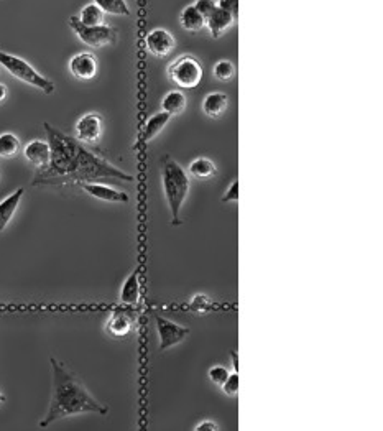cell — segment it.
<instances>
[{
    "mask_svg": "<svg viewBox=\"0 0 383 431\" xmlns=\"http://www.w3.org/2000/svg\"><path fill=\"white\" fill-rule=\"evenodd\" d=\"M48 143H50L51 158L46 168L40 169L32 185L43 183H86L97 181L104 178H114L120 181H133V176L115 167L104 156L86 149L80 140L69 137L53 125L45 124Z\"/></svg>",
    "mask_w": 383,
    "mask_h": 431,
    "instance_id": "obj_1",
    "label": "cell"
},
{
    "mask_svg": "<svg viewBox=\"0 0 383 431\" xmlns=\"http://www.w3.org/2000/svg\"><path fill=\"white\" fill-rule=\"evenodd\" d=\"M51 374H53V390H51L50 407L46 415L40 421L41 428H46L55 421L73 415H82V413H99L106 415L109 408L101 402H97L89 390L81 384V380L64 364L50 359Z\"/></svg>",
    "mask_w": 383,
    "mask_h": 431,
    "instance_id": "obj_2",
    "label": "cell"
},
{
    "mask_svg": "<svg viewBox=\"0 0 383 431\" xmlns=\"http://www.w3.org/2000/svg\"><path fill=\"white\" fill-rule=\"evenodd\" d=\"M162 183L165 198H167L169 212H171V224L180 226V212L189 194L191 183L185 168L169 155H165L162 160Z\"/></svg>",
    "mask_w": 383,
    "mask_h": 431,
    "instance_id": "obj_3",
    "label": "cell"
},
{
    "mask_svg": "<svg viewBox=\"0 0 383 431\" xmlns=\"http://www.w3.org/2000/svg\"><path fill=\"white\" fill-rule=\"evenodd\" d=\"M0 66H3L10 73L12 76L20 80L25 84L32 86V88L40 89L45 94H53L55 93V82L50 81L48 77L35 69L28 61H25L20 56L6 53V51H0Z\"/></svg>",
    "mask_w": 383,
    "mask_h": 431,
    "instance_id": "obj_4",
    "label": "cell"
},
{
    "mask_svg": "<svg viewBox=\"0 0 383 431\" xmlns=\"http://www.w3.org/2000/svg\"><path fill=\"white\" fill-rule=\"evenodd\" d=\"M204 68L196 56L185 55L168 66V77L180 89H196L203 82Z\"/></svg>",
    "mask_w": 383,
    "mask_h": 431,
    "instance_id": "obj_5",
    "label": "cell"
},
{
    "mask_svg": "<svg viewBox=\"0 0 383 431\" xmlns=\"http://www.w3.org/2000/svg\"><path fill=\"white\" fill-rule=\"evenodd\" d=\"M68 24L73 32L76 33V37L80 38L84 45H88L91 48H102L107 45H115L117 38H119L117 30L114 27H111V25L104 24V25H97V27H86V25H82L80 19H77V15H73Z\"/></svg>",
    "mask_w": 383,
    "mask_h": 431,
    "instance_id": "obj_6",
    "label": "cell"
},
{
    "mask_svg": "<svg viewBox=\"0 0 383 431\" xmlns=\"http://www.w3.org/2000/svg\"><path fill=\"white\" fill-rule=\"evenodd\" d=\"M155 321L156 333H158L160 339V351L171 349V347L178 346V344L185 341L191 334V331L186 326L178 324L175 321H169L160 315H155Z\"/></svg>",
    "mask_w": 383,
    "mask_h": 431,
    "instance_id": "obj_7",
    "label": "cell"
},
{
    "mask_svg": "<svg viewBox=\"0 0 383 431\" xmlns=\"http://www.w3.org/2000/svg\"><path fill=\"white\" fill-rule=\"evenodd\" d=\"M74 132H76V140L86 145H94L101 140L104 134V120L102 116L97 112H89L80 117L74 125Z\"/></svg>",
    "mask_w": 383,
    "mask_h": 431,
    "instance_id": "obj_8",
    "label": "cell"
},
{
    "mask_svg": "<svg viewBox=\"0 0 383 431\" xmlns=\"http://www.w3.org/2000/svg\"><path fill=\"white\" fill-rule=\"evenodd\" d=\"M135 324H137V313L132 310V306H122L115 308L114 311L111 313V318H109L106 331L107 334H111L112 338H125L132 333Z\"/></svg>",
    "mask_w": 383,
    "mask_h": 431,
    "instance_id": "obj_9",
    "label": "cell"
},
{
    "mask_svg": "<svg viewBox=\"0 0 383 431\" xmlns=\"http://www.w3.org/2000/svg\"><path fill=\"white\" fill-rule=\"evenodd\" d=\"M145 46L156 58H167L175 50L176 40L167 28H153L145 37Z\"/></svg>",
    "mask_w": 383,
    "mask_h": 431,
    "instance_id": "obj_10",
    "label": "cell"
},
{
    "mask_svg": "<svg viewBox=\"0 0 383 431\" xmlns=\"http://www.w3.org/2000/svg\"><path fill=\"white\" fill-rule=\"evenodd\" d=\"M97 58H95L94 53H89V51H81V53H76L69 59V71L80 81L94 80L95 75H97Z\"/></svg>",
    "mask_w": 383,
    "mask_h": 431,
    "instance_id": "obj_11",
    "label": "cell"
},
{
    "mask_svg": "<svg viewBox=\"0 0 383 431\" xmlns=\"http://www.w3.org/2000/svg\"><path fill=\"white\" fill-rule=\"evenodd\" d=\"M82 191H86L89 196L99 199V201H106V203H129L130 198L125 191L115 190L112 186L102 185V183L97 181H86L81 183Z\"/></svg>",
    "mask_w": 383,
    "mask_h": 431,
    "instance_id": "obj_12",
    "label": "cell"
},
{
    "mask_svg": "<svg viewBox=\"0 0 383 431\" xmlns=\"http://www.w3.org/2000/svg\"><path fill=\"white\" fill-rule=\"evenodd\" d=\"M24 156L27 158L28 163H32L35 168L43 169L48 167L51 158V150L48 140H40V138H35L30 140L24 149Z\"/></svg>",
    "mask_w": 383,
    "mask_h": 431,
    "instance_id": "obj_13",
    "label": "cell"
},
{
    "mask_svg": "<svg viewBox=\"0 0 383 431\" xmlns=\"http://www.w3.org/2000/svg\"><path fill=\"white\" fill-rule=\"evenodd\" d=\"M236 20L237 19L230 14V12L224 10V8L221 7H216L214 10L206 17V28L209 30L212 38H219L227 32V30L234 27Z\"/></svg>",
    "mask_w": 383,
    "mask_h": 431,
    "instance_id": "obj_14",
    "label": "cell"
},
{
    "mask_svg": "<svg viewBox=\"0 0 383 431\" xmlns=\"http://www.w3.org/2000/svg\"><path fill=\"white\" fill-rule=\"evenodd\" d=\"M229 95L222 91H212L207 93L203 99V112L211 119H221L229 109Z\"/></svg>",
    "mask_w": 383,
    "mask_h": 431,
    "instance_id": "obj_15",
    "label": "cell"
},
{
    "mask_svg": "<svg viewBox=\"0 0 383 431\" xmlns=\"http://www.w3.org/2000/svg\"><path fill=\"white\" fill-rule=\"evenodd\" d=\"M140 295H142V290H140V273H138V270L135 268L132 273L127 277V280L124 282V285H122V290H120V298L119 302L122 306H137L138 303H140Z\"/></svg>",
    "mask_w": 383,
    "mask_h": 431,
    "instance_id": "obj_16",
    "label": "cell"
},
{
    "mask_svg": "<svg viewBox=\"0 0 383 431\" xmlns=\"http://www.w3.org/2000/svg\"><path fill=\"white\" fill-rule=\"evenodd\" d=\"M24 194H25V188H19V190H15L12 194H8L3 201H0V232H3V230L7 229L8 223H10L12 217H14L15 214V211L20 206V201H21V198H24Z\"/></svg>",
    "mask_w": 383,
    "mask_h": 431,
    "instance_id": "obj_17",
    "label": "cell"
},
{
    "mask_svg": "<svg viewBox=\"0 0 383 431\" xmlns=\"http://www.w3.org/2000/svg\"><path fill=\"white\" fill-rule=\"evenodd\" d=\"M180 25L186 32L198 33L203 28H206V19H204V15L194 6H188L183 8V12L180 14Z\"/></svg>",
    "mask_w": 383,
    "mask_h": 431,
    "instance_id": "obj_18",
    "label": "cell"
},
{
    "mask_svg": "<svg viewBox=\"0 0 383 431\" xmlns=\"http://www.w3.org/2000/svg\"><path fill=\"white\" fill-rule=\"evenodd\" d=\"M189 175L196 178V180L207 181L212 180L217 175V167L212 160L206 158V156H198L189 163Z\"/></svg>",
    "mask_w": 383,
    "mask_h": 431,
    "instance_id": "obj_19",
    "label": "cell"
},
{
    "mask_svg": "<svg viewBox=\"0 0 383 431\" xmlns=\"http://www.w3.org/2000/svg\"><path fill=\"white\" fill-rule=\"evenodd\" d=\"M169 119H171V116L167 114V112H158V114H153L145 122V125H143V132H142V137H143V143H150L153 138L158 135L162 130L167 127Z\"/></svg>",
    "mask_w": 383,
    "mask_h": 431,
    "instance_id": "obj_20",
    "label": "cell"
},
{
    "mask_svg": "<svg viewBox=\"0 0 383 431\" xmlns=\"http://www.w3.org/2000/svg\"><path fill=\"white\" fill-rule=\"evenodd\" d=\"M186 106H188V99H186V95L180 89L169 91V93L165 94L162 101V111L171 117L183 114L186 111Z\"/></svg>",
    "mask_w": 383,
    "mask_h": 431,
    "instance_id": "obj_21",
    "label": "cell"
},
{
    "mask_svg": "<svg viewBox=\"0 0 383 431\" xmlns=\"http://www.w3.org/2000/svg\"><path fill=\"white\" fill-rule=\"evenodd\" d=\"M77 19H80L81 24L86 25V27H97V25H104L106 14H104V10L101 7L95 6V3L93 2L81 8Z\"/></svg>",
    "mask_w": 383,
    "mask_h": 431,
    "instance_id": "obj_22",
    "label": "cell"
},
{
    "mask_svg": "<svg viewBox=\"0 0 383 431\" xmlns=\"http://www.w3.org/2000/svg\"><path fill=\"white\" fill-rule=\"evenodd\" d=\"M20 152V138L12 132L0 134V158H12Z\"/></svg>",
    "mask_w": 383,
    "mask_h": 431,
    "instance_id": "obj_23",
    "label": "cell"
},
{
    "mask_svg": "<svg viewBox=\"0 0 383 431\" xmlns=\"http://www.w3.org/2000/svg\"><path fill=\"white\" fill-rule=\"evenodd\" d=\"M95 6H99L104 10V14L111 15H130V7L127 0H93Z\"/></svg>",
    "mask_w": 383,
    "mask_h": 431,
    "instance_id": "obj_24",
    "label": "cell"
},
{
    "mask_svg": "<svg viewBox=\"0 0 383 431\" xmlns=\"http://www.w3.org/2000/svg\"><path fill=\"white\" fill-rule=\"evenodd\" d=\"M217 308L219 306H217V304L212 302L207 295H203V293L194 295V297L191 298V302L188 303V310L198 313V315H204V313L214 311L217 310Z\"/></svg>",
    "mask_w": 383,
    "mask_h": 431,
    "instance_id": "obj_25",
    "label": "cell"
},
{
    "mask_svg": "<svg viewBox=\"0 0 383 431\" xmlns=\"http://www.w3.org/2000/svg\"><path fill=\"white\" fill-rule=\"evenodd\" d=\"M214 76L222 82L232 81V77L236 76V66H234L232 61L229 59H221L214 64Z\"/></svg>",
    "mask_w": 383,
    "mask_h": 431,
    "instance_id": "obj_26",
    "label": "cell"
},
{
    "mask_svg": "<svg viewBox=\"0 0 383 431\" xmlns=\"http://www.w3.org/2000/svg\"><path fill=\"white\" fill-rule=\"evenodd\" d=\"M222 392H224L227 397H236L239 394V389H241V378H239V372L234 371L232 374H229V377L225 378L224 384L221 385Z\"/></svg>",
    "mask_w": 383,
    "mask_h": 431,
    "instance_id": "obj_27",
    "label": "cell"
},
{
    "mask_svg": "<svg viewBox=\"0 0 383 431\" xmlns=\"http://www.w3.org/2000/svg\"><path fill=\"white\" fill-rule=\"evenodd\" d=\"M229 374H230L229 369L224 367V365H212V367L209 369L207 377H209V380L212 382V384L221 387L225 382V378L229 377Z\"/></svg>",
    "mask_w": 383,
    "mask_h": 431,
    "instance_id": "obj_28",
    "label": "cell"
},
{
    "mask_svg": "<svg viewBox=\"0 0 383 431\" xmlns=\"http://www.w3.org/2000/svg\"><path fill=\"white\" fill-rule=\"evenodd\" d=\"M221 201L222 203H237L239 201V180L237 178L232 183H230L229 188L225 190L224 194H222Z\"/></svg>",
    "mask_w": 383,
    "mask_h": 431,
    "instance_id": "obj_29",
    "label": "cell"
},
{
    "mask_svg": "<svg viewBox=\"0 0 383 431\" xmlns=\"http://www.w3.org/2000/svg\"><path fill=\"white\" fill-rule=\"evenodd\" d=\"M193 6L198 8V10L204 15V19H206V17L217 7V3L216 0H196Z\"/></svg>",
    "mask_w": 383,
    "mask_h": 431,
    "instance_id": "obj_30",
    "label": "cell"
},
{
    "mask_svg": "<svg viewBox=\"0 0 383 431\" xmlns=\"http://www.w3.org/2000/svg\"><path fill=\"white\" fill-rule=\"evenodd\" d=\"M217 7L230 12L236 19L239 17V0H219V2H217Z\"/></svg>",
    "mask_w": 383,
    "mask_h": 431,
    "instance_id": "obj_31",
    "label": "cell"
},
{
    "mask_svg": "<svg viewBox=\"0 0 383 431\" xmlns=\"http://www.w3.org/2000/svg\"><path fill=\"white\" fill-rule=\"evenodd\" d=\"M219 430H221L219 425L212 420H204L194 428V431H219Z\"/></svg>",
    "mask_w": 383,
    "mask_h": 431,
    "instance_id": "obj_32",
    "label": "cell"
},
{
    "mask_svg": "<svg viewBox=\"0 0 383 431\" xmlns=\"http://www.w3.org/2000/svg\"><path fill=\"white\" fill-rule=\"evenodd\" d=\"M7 94H8L7 86H6V84H2V82H0V102L6 101V99H7Z\"/></svg>",
    "mask_w": 383,
    "mask_h": 431,
    "instance_id": "obj_33",
    "label": "cell"
},
{
    "mask_svg": "<svg viewBox=\"0 0 383 431\" xmlns=\"http://www.w3.org/2000/svg\"><path fill=\"white\" fill-rule=\"evenodd\" d=\"M230 356H232V364H234V371L239 372V352L237 351H232L230 352Z\"/></svg>",
    "mask_w": 383,
    "mask_h": 431,
    "instance_id": "obj_34",
    "label": "cell"
},
{
    "mask_svg": "<svg viewBox=\"0 0 383 431\" xmlns=\"http://www.w3.org/2000/svg\"><path fill=\"white\" fill-rule=\"evenodd\" d=\"M6 400H7V397L2 394V392H0V403H3V402H6Z\"/></svg>",
    "mask_w": 383,
    "mask_h": 431,
    "instance_id": "obj_35",
    "label": "cell"
}]
</instances>
